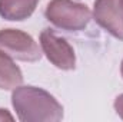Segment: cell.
<instances>
[{
    "instance_id": "1",
    "label": "cell",
    "mask_w": 123,
    "mask_h": 122,
    "mask_svg": "<svg viewBox=\"0 0 123 122\" xmlns=\"http://www.w3.org/2000/svg\"><path fill=\"white\" fill-rule=\"evenodd\" d=\"M12 103L23 122H57L63 118V106L49 92L34 86H17Z\"/></svg>"
},
{
    "instance_id": "2",
    "label": "cell",
    "mask_w": 123,
    "mask_h": 122,
    "mask_svg": "<svg viewBox=\"0 0 123 122\" xmlns=\"http://www.w3.org/2000/svg\"><path fill=\"white\" fill-rule=\"evenodd\" d=\"M46 17L59 29L79 32L89 25L92 13L83 3L73 0H52L46 7Z\"/></svg>"
},
{
    "instance_id": "3",
    "label": "cell",
    "mask_w": 123,
    "mask_h": 122,
    "mask_svg": "<svg viewBox=\"0 0 123 122\" xmlns=\"http://www.w3.org/2000/svg\"><path fill=\"white\" fill-rule=\"evenodd\" d=\"M0 50L17 61L36 62L42 58V52L34 39L17 29L0 30Z\"/></svg>"
},
{
    "instance_id": "4",
    "label": "cell",
    "mask_w": 123,
    "mask_h": 122,
    "mask_svg": "<svg viewBox=\"0 0 123 122\" xmlns=\"http://www.w3.org/2000/svg\"><path fill=\"white\" fill-rule=\"evenodd\" d=\"M40 45L43 53L56 68L63 70L74 69L76 56L66 39L56 34L52 29H44L40 33Z\"/></svg>"
},
{
    "instance_id": "5",
    "label": "cell",
    "mask_w": 123,
    "mask_h": 122,
    "mask_svg": "<svg viewBox=\"0 0 123 122\" xmlns=\"http://www.w3.org/2000/svg\"><path fill=\"white\" fill-rule=\"evenodd\" d=\"M93 17L99 26L123 40V4L120 0H94Z\"/></svg>"
},
{
    "instance_id": "6",
    "label": "cell",
    "mask_w": 123,
    "mask_h": 122,
    "mask_svg": "<svg viewBox=\"0 0 123 122\" xmlns=\"http://www.w3.org/2000/svg\"><path fill=\"white\" fill-rule=\"evenodd\" d=\"M40 0H0V16L6 20H25L30 17Z\"/></svg>"
},
{
    "instance_id": "7",
    "label": "cell",
    "mask_w": 123,
    "mask_h": 122,
    "mask_svg": "<svg viewBox=\"0 0 123 122\" xmlns=\"http://www.w3.org/2000/svg\"><path fill=\"white\" fill-rule=\"evenodd\" d=\"M23 75L20 68L13 62V58L0 50V89L10 91L20 86Z\"/></svg>"
},
{
    "instance_id": "8",
    "label": "cell",
    "mask_w": 123,
    "mask_h": 122,
    "mask_svg": "<svg viewBox=\"0 0 123 122\" xmlns=\"http://www.w3.org/2000/svg\"><path fill=\"white\" fill-rule=\"evenodd\" d=\"M115 109H116L117 115L123 119V93L116 98V101H115Z\"/></svg>"
},
{
    "instance_id": "9",
    "label": "cell",
    "mask_w": 123,
    "mask_h": 122,
    "mask_svg": "<svg viewBox=\"0 0 123 122\" xmlns=\"http://www.w3.org/2000/svg\"><path fill=\"white\" fill-rule=\"evenodd\" d=\"M4 119H7V121H13V116H12L6 109H0V121H4Z\"/></svg>"
},
{
    "instance_id": "10",
    "label": "cell",
    "mask_w": 123,
    "mask_h": 122,
    "mask_svg": "<svg viewBox=\"0 0 123 122\" xmlns=\"http://www.w3.org/2000/svg\"><path fill=\"white\" fill-rule=\"evenodd\" d=\"M120 72H122V76H123V61H122V68H120Z\"/></svg>"
},
{
    "instance_id": "11",
    "label": "cell",
    "mask_w": 123,
    "mask_h": 122,
    "mask_svg": "<svg viewBox=\"0 0 123 122\" xmlns=\"http://www.w3.org/2000/svg\"><path fill=\"white\" fill-rule=\"evenodd\" d=\"M120 1H122V4H123V0H120Z\"/></svg>"
}]
</instances>
